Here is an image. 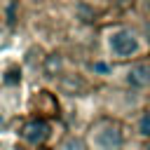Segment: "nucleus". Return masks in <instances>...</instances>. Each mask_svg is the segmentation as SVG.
<instances>
[{"mask_svg": "<svg viewBox=\"0 0 150 150\" xmlns=\"http://www.w3.org/2000/svg\"><path fill=\"white\" fill-rule=\"evenodd\" d=\"M91 143L96 150H120L124 143V129L120 122L103 117L91 127Z\"/></svg>", "mask_w": 150, "mask_h": 150, "instance_id": "f257e3e1", "label": "nucleus"}, {"mask_svg": "<svg viewBox=\"0 0 150 150\" xmlns=\"http://www.w3.org/2000/svg\"><path fill=\"white\" fill-rule=\"evenodd\" d=\"M108 45H110V52H112L115 59H131L141 49L138 35L129 28H115L108 38Z\"/></svg>", "mask_w": 150, "mask_h": 150, "instance_id": "f03ea898", "label": "nucleus"}, {"mask_svg": "<svg viewBox=\"0 0 150 150\" xmlns=\"http://www.w3.org/2000/svg\"><path fill=\"white\" fill-rule=\"evenodd\" d=\"M47 136H49V124H47L45 120H30V122H26V124L21 127V138H23L26 143H30V145L45 143Z\"/></svg>", "mask_w": 150, "mask_h": 150, "instance_id": "7ed1b4c3", "label": "nucleus"}, {"mask_svg": "<svg viewBox=\"0 0 150 150\" xmlns=\"http://www.w3.org/2000/svg\"><path fill=\"white\" fill-rule=\"evenodd\" d=\"M127 82L134 87V89H141L150 82V66L148 63H134L127 73Z\"/></svg>", "mask_w": 150, "mask_h": 150, "instance_id": "20e7f679", "label": "nucleus"}, {"mask_svg": "<svg viewBox=\"0 0 150 150\" xmlns=\"http://www.w3.org/2000/svg\"><path fill=\"white\" fill-rule=\"evenodd\" d=\"M136 131H138V136H143V138L150 141V110H145V112L138 117V122H136Z\"/></svg>", "mask_w": 150, "mask_h": 150, "instance_id": "39448f33", "label": "nucleus"}, {"mask_svg": "<svg viewBox=\"0 0 150 150\" xmlns=\"http://www.w3.org/2000/svg\"><path fill=\"white\" fill-rule=\"evenodd\" d=\"M59 150H87V143H84L82 138H77V136H68V138L59 145Z\"/></svg>", "mask_w": 150, "mask_h": 150, "instance_id": "423d86ee", "label": "nucleus"}, {"mask_svg": "<svg viewBox=\"0 0 150 150\" xmlns=\"http://www.w3.org/2000/svg\"><path fill=\"white\" fill-rule=\"evenodd\" d=\"M7 82H16V70H12V73H7V77H5Z\"/></svg>", "mask_w": 150, "mask_h": 150, "instance_id": "0eeeda50", "label": "nucleus"}, {"mask_svg": "<svg viewBox=\"0 0 150 150\" xmlns=\"http://www.w3.org/2000/svg\"><path fill=\"white\" fill-rule=\"evenodd\" d=\"M145 150H150V141H148V145H145Z\"/></svg>", "mask_w": 150, "mask_h": 150, "instance_id": "6e6552de", "label": "nucleus"}]
</instances>
